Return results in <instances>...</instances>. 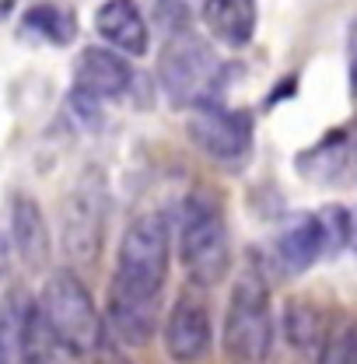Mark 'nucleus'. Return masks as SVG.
I'll use <instances>...</instances> for the list:
<instances>
[{
    "mask_svg": "<svg viewBox=\"0 0 357 364\" xmlns=\"http://www.w3.org/2000/svg\"><path fill=\"white\" fill-rule=\"evenodd\" d=\"M169 249H172V231L161 214H140L123 231L109 284V312H105L112 340L140 347L154 336L158 294L169 277Z\"/></svg>",
    "mask_w": 357,
    "mask_h": 364,
    "instance_id": "1",
    "label": "nucleus"
},
{
    "mask_svg": "<svg viewBox=\"0 0 357 364\" xmlns=\"http://www.w3.org/2000/svg\"><path fill=\"white\" fill-rule=\"evenodd\" d=\"M277 322L270 309V284L260 267L238 273L221 322V347L235 364H260L273 350Z\"/></svg>",
    "mask_w": 357,
    "mask_h": 364,
    "instance_id": "2",
    "label": "nucleus"
},
{
    "mask_svg": "<svg viewBox=\"0 0 357 364\" xmlns=\"http://www.w3.org/2000/svg\"><path fill=\"white\" fill-rule=\"evenodd\" d=\"M178 259L186 267L189 284L214 287L231 270V235L224 225L221 203L207 193H193L182 203L178 221Z\"/></svg>",
    "mask_w": 357,
    "mask_h": 364,
    "instance_id": "3",
    "label": "nucleus"
},
{
    "mask_svg": "<svg viewBox=\"0 0 357 364\" xmlns=\"http://www.w3.org/2000/svg\"><path fill=\"white\" fill-rule=\"evenodd\" d=\"M36 312L43 318V326L70 350H78L81 358H88L98 350V343L105 340L109 326L98 316L95 301H91L88 287L78 273L56 270L49 273L43 284V294L36 298Z\"/></svg>",
    "mask_w": 357,
    "mask_h": 364,
    "instance_id": "4",
    "label": "nucleus"
},
{
    "mask_svg": "<svg viewBox=\"0 0 357 364\" xmlns=\"http://www.w3.org/2000/svg\"><path fill=\"white\" fill-rule=\"evenodd\" d=\"M224 77L221 56L189 28H178L169 36V46L158 60V81L165 98L176 109H193L200 102H214Z\"/></svg>",
    "mask_w": 357,
    "mask_h": 364,
    "instance_id": "5",
    "label": "nucleus"
},
{
    "mask_svg": "<svg viewBox=\"0 0 357 364\" xmlns=\"http://www.w3.org/2000/svg\"><path fill=\"white\" fill-rule=\"evenodd\" d=\"M186 134L211 161L221 165H242L252 154V116L224 105L218 98L189 109Z\"/></svg>",
    "mask_w": 357,
    "mask_h": 364,
    "instance_id": "6",
    "label": "nucleus"
},
{
    "mask_svg": "<svg viewBox=\"0 0 357 364\" xmlns=\"http://www.w3.org/2000/svg\"><path fill=\"white\" fill-rule=\"evenodd\" d=\"M200 287L193 284V291L186 287L172 301L169 318H165V350L176 364H196L211 354L214 343V322L207 301L196 294Z\"/></svg>",
    "mask_w": 357,
    "mask_h": 364,
    "instance_id": "7",
    "label": "nucleus"
},
{
    "mask_svg": "<svg viewBox=\"0 0 357 364\" xmlns=\"http://www.w3.org/2000/svg\"><path fill=\"white\" fill-rule=\"evenodd\" d=\"M105 203L95 186H78L63 207V252L74 263H91L102 245Z\"/></svg>",
    "mask_w": 357,
    "mask_h": 364,
    "instance_id": "8",
    "label": "nucleus"
},
{
    "mask_svg": "<svg viewBox=\"0 0 357 364\" xmlns=\"http://www.w3.org/2000/svg\"><path fill=\"white\" fill-rule=\"evenodd\" d=\"M130 85H134V70L119 56V49H112V46L81 49V56L74 63V91L88 95L95 102H109V98L127 95Z\"/></svg>",
    "mask_w": 357,
    "mask_h": 364,
    "instance_id": "9",
    "label": "nucleus"
},
{
    "mask_svg": "<svg viewBox=\"0 0 357 364\" xmlns=\"http://www.w3.org/2000/svg\"><path fill=\"white\" fill-rule=\"evenodd\" d=\"M294 168H298L305 179L319 182V186L343 182L357 168V123L329 130L319 144H312L309 151L298 154Z\"/></svg>",
    "mask_w": 357,
    "mask_h": 364,
    "instance_id": "10",
    "label": "nucleus"
},
{
    "mask_svg": "<svg viewBox=\"0 0 357 364\" xmlns=\"http://www.w3.org/2000/svg\"><path fill=\"white\" fill-rule=\"evenodd\" d=\"M95 32L105 39V46L127 53V56H144L151 46V28L144 21V11L137 0H105L95 11Z\"/></svg>",
    "mask_w": 357,
    "mask_h": 364,
    "instance_id": "11",
    "label": "nucleus"
},
{
    "mask_svg": "<svg viewBox=\"0 0 357 364\" xmlns=\"http://www.w3.org/2000/svg\"><path fill=\"white\" fill-rule=\"evenodd\" d=\"M7 235H11V252L21 259V267L46 270V263H49V228H46L43 210H39L36 200L18 196L11 203Z\"/></svg>",
    "mask_w": 357,
    "mask_h": 364,
    "instance_id": "12",
    "label": "nucleus"
},
{
    "mask_svg": "<svg viewBox=\"0 0 357 364\" xmlns=\"http://www.w3.org/2000/svg\"><path fill=\"white\" fill-rule=\"evenodd\" d=\"M280 329H284L287 347H291L302 361L322 364L329 343H333V336H329V329H326L322 312L315 309L312 301H302V298L287 301V305H284V316H280Z\"/></svg>",
    "mask_w": 357,
    "mask_h": 364,
    "instance_id": "13",
    "label": "nucleus"
},
{
    "mask_svg": "<svg viewBox=\"0 0 357 364\" xmlns=\"http://www.w3.org/2000/svg\"><path fill=\"white\" fill-rule=\"evenodd\" d=\"M277 263L287 273L312 270L319 259H326V235H322V218L315 214H298L294 221L277 235Z\"/></svg>",
    "mask_w": 357,
    "mask_h": 364,
    "instance_id": "14",
    "label": "nucleus"
},
{
    "mask_svg": "<svg viewBox=\"0 0 357 364\" xmlns=\"http://www.w3.org/2000/svg\"><path fill=\"white\" fill-rule=\"evenodd\" d=\"M256 0H203V25L228 49H242L256 36Z\"/></svg>",
    "mask_w": 357,
    "mask_h": 364,
    "instance_id": "15",
    "label": "nucleus"
},
{
    "mask_svg": "<svg viewBox=\"0 0 357 364\" xmlns=\"http://www.w3.org/2000/svg\"><path fill=\"white\" fill-rule=\"evenodd\" d=\"M32 312H36V301L25 291H11L0 301V364L25 361V340H28Z\"/></svg>",
    "mask_w": 357,
    "mask_h": 364,
    "instance_id": "16",
    "label": "nucleus"
},
{
    "mask_svg": "<svg viewBox=\"0 0 357 364\" xmlns=\"http://www.w3.org/2000/svg\"><path fill=\"white\" fill-rule=\"evenodd\" d=\"M21 36L49 46H70L78 36V18L70 7H63L56 0H43L21 14Z\"/></svg>",
    "mask_w": 357,
    "mask_h": 364,
    "instance_id": "17",
    "label": "nucleus"
},
{
    "mask_svg": "<svg viewBox=\"0 0 357 364\" xmlns=\"http://www.w3.org/2000/svg\"><path fill=\"white\" fill-rule=\"evenodd\" d=\"M154 14L158 21L169 28V36L186 28V18H189V0H154Z\"/></svg>",
    "mask_w": 357,
    "mask_h": 364,
    "instance_id": "18",
    "label": "nucleus"
},
{
    "mask_svg": "<svg viewBox=\"0 0 357 364\" xmlns=\"http://www.w3.org/2000/svg\"><path fill=\"white\" fill-rule=\"evenodd\" d=\"M347 70H351V95L357 98V21L351 25V36H347Z\"/></svg>",
    "mask_w": 357,
    "mask_h": 364,
    "instance_id": "19",
    "label": "nucleus"
},
{
    "mask_svg": "<svg viewBox=\"0 0 357 364\" xmlns=\"http://www.w3.org/2000/svg\"><path fill=\"white\" fill-rule=\"evenodd\" d=\"M351 252H357V210H354V221H351Z\"/></svg>",
    "mask_w": 357,
    "mask_h": 364,
    "instance_id": "20",
    "label": "nucleus"
}]
</instances>
